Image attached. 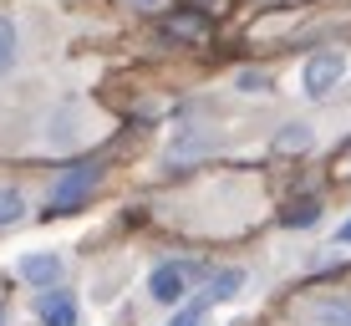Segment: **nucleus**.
<instances>
[{
    "label": "nucleus",
    "mask_w": 351,
    "mask_h": 326,
    "mask_svg": "<svg viewBox=\"0 0 351 326\" xmlns=\"http://www.w3.org/2000/svg\"><path fill=\"white\" fill-rule=\"evenodd\" d=\"M21 62V26L10 16H0V77H10Z\"/></svg>",
    "instance_id": "obj_10"
},
{
    "label": "nucleus",
    "mask_w": 351,
    "mask_h": 326,
    "mask_svg": "<svg viewBox=\"0 0 351 326\" xmlns=\"http://www.w3.org/2000/svg\"><path fill=\"white\" fill-rule=\"evenodd\" d=\"M204 275L199 260H158L148 270V301H158V306H184L189 286Z\"/></svg>",
    "instance_id": "obj_2"
},
{
    "label": "nucleus",
    "mask_w": 351,
    "mask_h": 326,
    "mask_svg": "<svg viewBox=\"0 0 351 326\" xmlns=\"http://www.w3.org/2000/svg\"><path fill=\"white\" fill-rule=\"evenodd\" d=\"M280 224H285V229H311V224H321V199H295L290 209H280Z\"/></svg>",
    "instance_id": "obj_11"
},
{
    "label": "nucleus",
    "mask_w": 351,
    "mask_h": 326,
    "mask_svg": "<svg viewBox=\"0 0 351 326\" xmlns=\"http://www.w3.org/2000/svg\"><path fill=\"white\" fill-rule=\"evenodd\" d=\"M16 275L26 286H36V296H41V291H51V286L66 281V260L56 255V250H31V255L16 260Z\"/></svg>",
    "instance_id": "obj_4"
},
{
    "label": "nucleus",
    "mask_w": 351,
    "mask_h": 326,
    "mask_svg": "<svg viewBox=\"0 0 351 326\" xmlns=\"http://www.w3.org/2000/svg\"><path fill=\"white\" fill-rule=\"evenodd\" d=\"M234 87L245 92V97H265V92H270L275 82L265 77V71H234Z\"/></svg>",
    "instance_id": "obj_16"
},
{
    "label": "nucleus",
    "mask_w": 351,
    "mask_h": 326,
    "mask_svg": "<svg viewBox=\"0 0 351 326\" xmlns=\"http://www.w3.org/2000/svg\"><path fill=\"white\" fill-rule=\"evenodd\" d=\"M311 138H316V132H311L306 123H290V128L275 132V148H280V153H290V148H311Z\"/></svg>",
    "instance_id": "obj_13"
},
{
    "label": "nucleus",
    "mask_w": 351,
    "mask_h": 326,
    "mask_svg": "<svg viewBox=\"0 0 351 326\" xmlns=\"http://www.w3.org/2000/svg\"><path fill=\"white\" fill-rule=\"evenodd\" d=\"M77 132H82V128H77V107L62 102L51 117H46V132H41V138H46V148H51V153H66L71 143H77Z\"/></svg>",
    "instance_id": "obj_6"
},
{
    "label": "nucleus",
    "mask_w": 351,
    "mask_h": 326,
    "mask_svg": "<svg viewBox=\"0 0 351 326\" xmlns=\"http://www.w3.org/2000/svg\"><path fill=\"white\" fill-rule=\"evenodd\" d=\"M341 148H346V153H351V138H346V143H341Z\"/></svg>",
    "instance_id": "obj_20"
},
{
    "label": "nucleus",
    "mask_w": 351,
    "mask_h": 326,
    "mask_svg": "<svg viewBox=\"0 0 351 326\" xmlns=\"http://www.w3.org/2000/svg\"><path fill=\"white\" fill-rule=\"evenodd\" d=\"M132 5H143V10H153V5H163V0H132Z\"/></svg>",
    "instance_id": "obj_18"
},
{
    "label": "nucleus",
    "mask_w": 351,
    "mask_h": 326,
    "mask_svg": "<svg viewBox=\"0 0 351 326\" xmlns=\"http://www.w3.org/2000/svg\"><path fill=\"white\" fill-rule=\"evenodd\" d=\"M341 82H346V56L341 51H316L306 62V71H300V92H306L311 102H326Z\"/></svg>",
    "instance_id": "obj_3"
},
{
    "label": "nucleus",
    "mask_w": 351,
    "mask_h": 326,
    "mask_svg": "<svg viewBox=\"0 0 351 326\" xmlns=\"http://www.w3.org/2000/svg\"><path fill=\"white\" fill-rule=\"evenodd\" d=\"M163 36H193V41H199V36H209V21L204 16H173L163 26Z\"/></svg>",
    "instance_id": "obj_15"
},
{
    "label": "nucleus",
    "mask_w": 351,
    "mask_h": 326,
    "mask_svg": "<svg viewBox=\"0 0 351 326\" xmlns=\"http://www.w3.org/2000/svg\"><path fill=\"white\" fill-rule=\"evenodd\" d=\"M245 291V270L239 265H219V270H204V301H234Z\"/></svg>",
    "instance_id": "obj_7"
},
{
    "label": "nucleus",
    "mask_w": 351,
    "mask_h": 326,
    "mask_svg": "<svg viewBox=\"0 0 351 326\" xmlns=\"http://www.w3.org/2000/svg\"><path fill=\"white\" fill-rule=\"evenodd\" d=\"M209 148H214V138H209V132H193V128H189L184 138H178L173 148H168V159H163V163H168V174H178V168H189V159H204Z\"/></svg>",
    "instance_id": "obj_8"
},
{
    "label": "nucleus",
    "mask_w": 351,
    "mask_h": 326,
    "mask_svg": "<svg viewBox=\"0 0 351 326\" xmlns=\"http://www.w3.org/2000/svg\"><path fill=\"white\" fill-rule=\"evenodd\" d=\"M336 245H341V250H351V214H346L341 224H336Z\"/></svg>",
    "instance_id": "obj_17"
},
{
    "label": "nucleus",
    "mask_w": 351,
    "mask_h": 326,
    "mask_svg": "<svg viewBox=\"0 0 351 326\" xmlns=\"http://www.w3.org/2000/svg\"><path fill=\"white\" fill-rule=\"evenodd\" d=\"M204 321H209V301H184V306H178L173 311V321H168V326H204Z\"/></svg>",
    "instance_id": "obj_14"
},
{
    "label": "nucleus",
    "mask_w": 351,
    "mask_h": 326,
    "mask_svg": "<svg viewBox=\"0 0 351 326\" xmlns=\"http://www.w3.org/2000/svg\"><path fill=\"white\" fill-rule=\"evenodd\" d=\"M97 178H102V163H97V159H82V163L62 168V174L51 178V194H46V214H71V209H82V204L92 199Z\"/></svg>",
    "instance_id": "obj_1"
},
{
    "label": "nucleus",
    "mask_w": 351,
    "mask_h": 326,
    "mask_svg": "<svg viewBox=\"0 0 351 326\" xmlns=\"http://www.w3.org/2000/svg\"><path fill=\"white\" fill-rule=\"evenodd\" d=\"M36 321L41 326H77L82 321V301L71 286H51V291L36 296Z\"/></svg>",
    "instance_id": "obj_5"
},
{
    "label": "nucleus",
    "mask_w": 351,
    "mask_h": 326,
    "mask_svg": "<svg viewBox=\"0 0 351 326\" xmlns=\"http://www.w3.org/2000/svg\"><path fill=\"white\" fill-rule=\"evenodd\" d=\"M10 321V311H5V301H0V326H5Z\"/></svg>",
    "instance_id": "obj_19"
},
{
    "label": "nucleus",
    "mask_w": 351,
    "mask_h": 326,
    "mask_svg": "<svg viewBox=\"0 0 351 326\" xmlns=\"http://www.w3.org/2000/svg\"><path fill=\"white\" fill-rule=\"evenodd\" d=\"M311 326H351V296H321L311 306Z\"/></svg>",
    "instance_id": "obj_9"
},
{
    "label": "nucleus",
    "mask_w": 351,
    "mask_h": 326,
    "mask_svg": "<svg viewBox=\"0 0 351 326\" xmlns=\"http://www.w3.org/2000/svg\"><path fill=\"white\" fill-rule=\"evenodd\" d=\"M21 220H26V194L16 184H0V229H10Z\"/></svg>",
    "instance_id": "obj_12"
}]
</instances>
